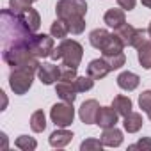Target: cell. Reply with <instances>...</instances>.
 Segmentation results:
<instances>
[{
  "instance_id": "obj_1",
  "label": "cell",
  "mask_w": 151,
  "mask_h": 151,
  "mask_svg": "<svg viewBox=\"0 0 151 151\" xmlns=\"http://www.w3.org/2000/svg\"><path fill=\"white\" fill-rule=\"evenodd\" d=\"M57 18L64 20L68 23V29L71 34L78 36L86 29V13H87V2L86 0H59L55 6Z\"/></svg>"
},
{
  "instance_id": "obj_2",
  "label": "cell",
  "mask_w": 151,
  "mask_h": 151,
  "mask_svg": "<svg viewBox=\"0 0 151 151\" xmlns=\"http://www.w3.org/2000/svg\"><path fill=\"white\" fill-rule=\"evenodd\" d=\"M39 64H41L39 59L32 57L27 62L13 68V71L9 73V86H11L14 94L22 96V94H25L32 87V80H34V75L39 69Z\"/></svg>"
},
{
  "instance_id": "obj_3",
  "label": "cell",
  "mask_w": 151,
  "mask_h": 151,
  "mask_svg": "<svg viewBox=\"0 0 151 151\" xmlns=\"http://www.w3.org/2000/svg\"><path fill=\"white\" fill-rule=\"evenodd\" d=\"M50 57L53 60H62V64H66V66L78 68L80 62H82V57H84V48L78 41L64 37L60 41V45L57 48H53Z\"/></svg>"
},
{
  "instance_id": "obj_4",
  "label": "cell",
  "mask_w": 151,
  "mask_h": 151,
  "mask_svg": "<svg viewBox=\"0 0 151 151\" xmlns=\"http://www.w3.org/2000/svg\"><path fill=\"white\" fill-rule=\"evenodd\" d=\"M89 41L94 48H98L103 55H110V53H119L123 52L124 45L121 43V39L116 34H110L105 29H94L89 34Z\"/></svg>"
},
{
  "instance_id": "obj_5",
  "label": "cell",
  "mask_w": 151,
  "mask_h": 151,
  "mask_svg": "<svg viewBox=\"0 0 151 151\" xmlns=\"http://www.w3.org/2000/svg\"><path fill=\"white\" fill-rule=\"evenodd\" d=\"M50 117H52V123L59 128H66L73 123L75 119V109H73V103H55L52 109H50Z\"/></svg>"
},
{
  "instance_id": "obj_6",
  "label": "cell",
  "mask_w": 151,
  "mask_h": 151,
  "mask_svg": "<svg viewBox=\"0 0 151 151\" xmlns=\"http://www.w3.org/2000/svg\"><path fill=\"white\" fill-rule=\"evenodd\" d=\"M29 48L32 52L34 57L37 59H45V57H50L52 52H53V36H46V34H34L30 37V43H29Z\"/></svg>"
},
{
  "instance_id": "obj_7",
  "label": "cell",
  "mask_w": 151,
  "mask_h": 151,
  "mask_svg": "<svg viewBox=\"0 0 151 151\" xmlns=\"http://www.w3.org/2000/svg\"><path fill=\"white\" fill-rule=\"evenodd\" d=\"M37 77H39V80L45 86H52V84H55L60 78V66H55V64H50V62H43V64H39Z\"/></svg>"
},
{
  "instance_id": "obj_8",
  "label": "cell",
  "mask_w": 151,
  "mask_h": 151,
  "mask_svg": "<svg viewBox=\"0 0 151 151\" xmlns=\"http://www.w3.org/2000/svg\"><path fill=\"white\" fill-rule=\"evenodd\" d=\"M100 110V103L96 100H87L80 105L78 116L84 124H96V114Z\"/></svg>"
},
{
  "instance_id": "obj_9",
  "label": "cell",
  "mask_w": 151,
  "mask_h": 151,
  "mask_svg": "<svg viewBox=\"0 0 151 151\" xmlns=\"http://www.w3.org/2000/svg\"><path fill=\"white\" fill-rule=\"evenodd\" d=\"M18 18H20V22L23 23V27H25L29 32H32V34H36V32L39 30V27H41V16H39V13H37L36 9H32V7H29V9H25L23 13H20Z\"/></svg>"
},
{
  "instance_id": "obj_10",
  "label": "cell",
  "mask_w": 151,
  "mask_h": 151,
  "mask_svg": "<svg viewBox=\"0 0 151 151\" xmlns=\"http://www.w3.org/2000/svg\"><path fill=\"white\" fill-rule=\"evenodd\" d=\"M117 112L114 110V107H100L98 114H96V124L100 128H112L117 124Z\"/></svg>"
},
{
  "instance_id": "obj_11",
  "label": "cell",
  "mask_w": 151,
  "mask_h": 151,
  "mask_svg": "<svg viewBox=\"0 0 151 151\" xmlns=\"http://www.w3.org/2000/svg\"><path fill=\"white\" fill-rule=\"evenodd\" d=\"M110 71H112V69H110L109 62H107L103 57H101V59H94V60H91L89 66H87V75H89L91 78H94V80H101V78H105Z\"/></svg>"
},
{
  "instance_id": "obj_12",
  "label": "cell",
  "mask_w": 151,
  "mask_h": 151,
  "mask_svg": "<svg viewBox=\"0 0 151 151\" xmlns=\"http://www.w3.org/2000/svg\"><path fill=\"white\" fill-rule=\"evenodd\" d=\"M55 93H57V96L62 100V101H66V103H73L75 100H77V87H75V84L73 82H57V86H55Z\"/></svg>"
},
{
  "instance_id": "obj_13",
  "label": "cell",
  "mask_w": 151,
  "mask_h": 151,
  "mask_svg": "<svg viewBox=\"0 0 151 151\" xmlns=\"http://www.w3.org/2000/svg\"><path fill=\"white\" fill-rule=\"evenodd\" d=\"M100 140H101L103 146H107V147H117V146L123 144V132H121L119 128H116V126H112V128H103V133H101V139H100Z\"/></svg>"
},
{
  "instance_id": "obj_14",
  "label": "cell",
  "mask_w": 151,
  "mask_h": 151,
  "mask_svg": "<svg viewBox=\"0 0 151 151\" xmlns=\"http://www.w3.org/2000/svg\"><path fill=\"white\" fill-rule=\"evenodd\" d=\"M103 22H105L109 27H112L114 30H116V29H119L121 25H124V23H126L124 9H117V7L109 9V11L105 13V16H103Z\"/></svg>"
},
{
  "instance_id": "obj_15",
  "label": "cell",
  "mask_w": 151,
  "mask_h": 151,
  "mask_svg": "<svg viewBox=\"0 0 151 151\" xmlns=\"http://www.w3.org/2000/svg\"><path fill=\"white\" fill-rule=\"evenodd\" d=\"M139 84H140L139 75H135L132 71H123L119 77H117V86L123 91H133V89L139 87Z\"/></svg>"
},
{
  "instance_id": "obj_16",
  "label": "cell",
  "mask_w": 151,
  "mask_h": 151,
  "mask_svg": "<svg viewBox=\"0 0 151 151\" xmlns=\"http://www.w3.org/2000/svg\"><path fill=\"white\" fill-rule=\"evenodd\" d=\"M71 139H73V133L69 130L59 128V130H55V132L50 133L48 140H50V146H53V147H64V146H68L71 142Z\"/></svg>"
},
{
  "instance_id": "obj_17",
  "label": "cell",
  "mask_w": 151,
  "mask_h": 151,
  "mask_svg": "<svg viewBox=\"0 0 151 151\" xmlns=\"http://www.w3.org/2000/svg\"><path fill=\"white\" fill-rule=\"evenodd\" d=\"M142 116L139 114V112H130V114H126L124 116V119H123V126H124V130L128 132V133H137L140 128H142Z\"/></svg>"
},
{
  "instance_id": "obj_18",
  "label": "cell",
  "mask_w": 151,
  "mask_h": 151,
  "mask_svg": "<svg viewBox=\"0 0 151 151\" xmlns=\"http://www.w3.org/2000/svg\"><path fill=\"white\" fill-rule=\"evenodd\" d=\"M135 32H137V29L133 27V25H128V23H124V25H121L119 29H116V36L121 39V43L124 45V46H132L133 45V37H135Z\"/></svg>"
},
{
  "instance_id": "obj_19",
  "label": "cell",
  "mask_w": 151,
  "mask_h": 151,
  "mask_svg": "<svg viewBox=\"0 0 151 151\" xmlns=\"http://www.w3.org/2000/svg\"><path fill=\"white\" fill-rule=\"evenodd\" d=\"M112 107H114V110L119 114V116H126V114H130L132 112V100L128 98V96H123V94H119V96H116L114 100H112Z\"/></svg>"
},
{
  "instance_id": "obj_20",
  "label": "cell",
  "mask_w": 151,
  "mask_h": 151,
  "mask_svg": "<svg viewBox=\"0 0 151 151\" xmlns=\"http://www.w3.org/2000/svg\"><path fill=\"white\" fill-rule=\"evenodd\" d=\"M137 57L144 69H151V39L144 43L140 48H137Z\"/></svg>"
},
{
  "instance_id": "obj_21",
  "label": "cell",
  "mask_w": 151,
  "mask_h": 151,
  "mask_svg": "<svg viewBox=\"0 0 151 151\" xmlns=\"http://www.w3.org/2000/svg\"><path fill=\"white\" fill-rule=\"evenodd\" d=\"M30 128H32V132H36V133L45 132V128H46V117H45V112H43V110H36V112L30 116Z\"/></svg>"
},
{
  "instance_id": "obj_22",
  "label": "cell",
  "mask_w": 151,
  "mask_h": 151,
  "mask_svg": "<svg viewBox=\"0 0 151 151\" xmlns=\"http://www.w3.org/2000/svg\"><path fill=\"white\" fill-rule=\"evenodd\" d=\"M50 34L53 36V37H57V39H64L68 34H69V29H68V23L64 22V20H60V18H57L53 23H52V27H50Z\"/></svg>"
},
{
  "instance_id": "obj_23",
  "label": "cell",
  "mask_w": 151,
  "mask_h": 151,
  "mask_svg": "<svg viewBox=\"0 0 151 151\" xmlns=\"http://www.w3.org/2000/svg\"><path fill=\"white\" fill-rule=\"evenodd\" d=\"M14 146L22 151H34L37 147V142L34 137H29V135H20L16 140H14Z\"/></svg>"
},
{
  "instance_id": "obj_24",
  "label": "cell",
  "mask_w": 151,
  "mask_h": 151,
  "mask_svg": "<svg viewBox=\"0 0 151 151\" xmlns=\"http://www.w3.org/2000/svg\"><path fill=\"white\" fill-rule=\"evenodd\" d=\"M103 59L109 62L110 69H119V68H121V66H124V62H126V55H124V52L110 53V55H103Z\"/></svg>"
},
{
  "instance_id": "obj_25",
  "label": "cell",
  "mask_w": 151,
  "mask_h": 151,
  "mask_svg": "<svg viewBox=\"0 0 151 151\" xmlns=\"http://www.w3.org/2000/svg\"><path fill=\"white\" fill-rule=\"evenodd\" d=\"M73 84H75V87H77L78 93H86V91H91L93 89L94 78H91L89 75H87V77H77V78L73 80Z\"/></svg>"
},
{
  "instance_id": "obj_26",
  "label": "cell",
  "mask_w": 151,
  "mask_h": 151,
  "mask_svg": "<svg viewBox=\"0 0 151 151\" xmlns=\"http://www.w3.org/2000/svg\"><path fill=\"white\" fill-rule=\"evenodd\" d=\"M77 68H71V66H66V64H60V82H73L77 78Z\"/></svg>"
},
{
  "instance_id": "obj_27",
  "label": "cell",
  "mask_w": 151,
  "mask_h": 151,
  "mask_svg": "<svg viewBox=\"0 0 151 151\" xmlns=\"http://www.w3.org/2000/svg\"><path fill=\"white\" fill-rule=\"evenodd\" d=\"M30 4H32V0H9L11 11L16 13V14H20V13H23L25 9H29Z\"/></svg>"
},
{
  "instance_id": "obj_28",
  "label": "cell",
  "mask_w": 151,
  "mask_h": 151,
  "mask_svg": "<svg viewBox=\"0 0 151 151\" xmlns=\"http://www.w3.org/2000/svg\"><path fill=\"white\" fill-rule=\"evenodd\" d=\"M101 147H103V142L98 140V139H86L80 144L82 151H96V149H101Z\"/></svg>"
},
{
  "instance_id": "obj_29",
  "label": "cell",
  "mask_w": 151,
  "mask_h": 151,
  "mask_svg": "<svg viewBox=\"0 0 151 151\" xmlns=\"http://www.w3.org/2000/svg\"><path fill=\"white\" fill-rule=\"evenodd\" d=\"M139 105L144 112H149L151 110V91H142L140 96H139Z\"/></svg>"
},
{
  "instance_id": "obj_30",
  "label": "cell",
  "mask_w": 151,
  "mask_h": 151,
  "mask_svg": "<svg viewBox=\"0 0 151 151\" xmlns=\"http://www.w3.org/2000/svg\"><path fill=\"white\" fill-rule=\"evenodd\" d=\"M128 149H147V151H151V137H142L139 142L132 144Z\"/></svg>"
},
{
  "instance_id": "obj_31",
  "label": "cell",
  "mask_w": 151,
  "mask_h": 151,
  "mask_svg": "<svg viewBox=\"0 0 151 151\" xmlns=\"http://www.w3.org/2000/svg\"><path fill=\"white\" fill-rule=\"evenodd\" d=\"M117 4H119L121 9H124V11H132V9L135 7V4H137V0H117Z\"/></svg>"
},
{
  "instance_id": "obj_32",
  "label": "cell",
  "mask_w": 151,
  "mask_h": 151,
  "mask_svg": "<svg viewBox=\"0 0 151 151\" xmlns=\"http://www.w3.org/2000/svg\"><path fill=\"white\" fill-rule=\"evenodd\" d=\"M0 137H2V149H7V137H6V133H0Z\"/></svg>"
},
{
  "instance_id": "obj_33",
  "label": "cell",
  "mask_w": 151,
  "mask_h": 151,
  "mask_svg": "<svg viewBox=\"0 0 151 151\" xmlns=\"http://www.w3.org/2000/svg\"><path fill=\"white\" fill-rule=\"evenodd\" d=\"M142 6H146L147 9H151V0H142Z\"/></svg>"
},
{
  "instance_id": "obj_34",
  "label": "cell",
  "mask_w": 151,
  "mask_h": 151,
  "mask_svg": "<svg viewBox=\"0 0 151 151\" xmlns=\"http://www.w3.org/2000/svg\"><path fill=\"white\" fill-rule=\"evenodd\" d=\"M147 34H149V37H151V23H149V27H147Z\"/></svg>"
},
{
  "instance_id": "obj_35",
  "label": "cell",
  "mask_w": 151,
  "mask_h": 151,
  "mask_svg": "<svg viewBox=\"0 0 151 151\" xmlns=\"http://www.w3.org/2000/svg\"><path fill=\"white\" fill-rule=\"evenodd\" d=\"M147 117H149V121H151V110H149V112H147Z\"/></svg>"
},
{
  "instance_id": "obj_36",
  "label": "cell",
  "mask_w": 151,
  "mask_h": 151,
  "mask_svg": "<svg viewBox=\"0 0 151 151\" xmlns=\"http://www.w3.org/2000/svg\"><path fill=\"white\" fill-rule=\"evenodd\" d=\"M32 2H37V0H32Z\"/></svg>"
}]
</instances>
